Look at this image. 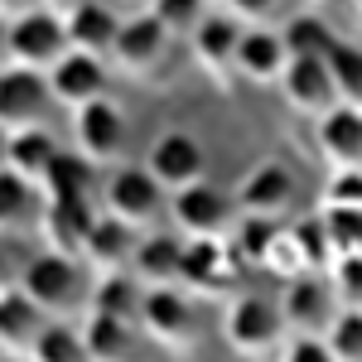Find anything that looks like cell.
I'll use <instances>...</instances> for the list:
<instances>
[{"label":"cell","instance_id":"obj_1","mask_svg":"<svg viewBox=\"0 0 362 362\" xmlns=\"http://www.w3.org/2000/svg\"><path fill=\"white\" fill-rule=\"evenodd\" d=\"M20 290H25L49 319H68L78 305H87V280H83L78 256H63V251H49V247L39 251V256H25V266H20Z\"/></svg>","mask_w":362,"mask_h":362},{"label":"cell","instance_id":"obj_2","mask_svg":"<svg viewBox=\"0 0 362 362\" xmlns=\"http://www.w3.org/2000/svg\"><path fill=\"white\" fill-rule=\"evenodd\" d=\"M136 329L150 343H160L169 353H189L198 338V314H194V295L184 285H150L140 295V314Z\"/></svg>","mask_w":362,"mask_h":362},{"label":"cell","instance_id":"obj_3","mask_svg":"<svg viewBox=\"0 0 362 362\" xmlns=\"http://www.w3.org/2000/svg\"><path fill=\"white\" fill-rule=\"evenodd\" d=\"M280 338H285V319L280 305L266 295H237L223 309V343L237 358H276Z\"/></svg>","mask_w":362,"mask_h":362},{"label":"cell","instance_id":"obj_4","mask_svg":"<svg viewBox=\"0 0 362 362\" xmlns=\"http://www.w3.org/2000/svg\"><path fill=\"white\" fill-rule=\"evenodd\" d=\"M63 54H68V29H63V15L49 5H29L5 29V58L20 63V68L49 73Z\"/></svg>","mask_w":362,"mask_h":362},{"label":"cell","instance_id":"obj_5","mask_svg":"<svg viewBox=\"0 0 362 362\" xmlns=\"http://www.w3.org/2000/svg\"><path fill=\"white\" fill-rule=\"evenodd\" d=\"M68 136H73V150L92 169L116 165V155L126 150V116H121V107H116L112 97H92L83 107H73Z\"/></svg>","mask_w":362,"mask_h":362},{"label":"cell","instance_id":"obj_6","mask_svg":"<svg viewBox=\"0 0 362 362\" xmlns=\"http://www.w3.org/2000/svg\"><path fill=\"white\" fill-rule=\"evenodd\" d=\"M165 203H169V194L155 184V174L145 165L116 169L112 179L102 184V208H107L112 218H121V223H131L136 232L155 227V218L165 213Z\"/></svg>","mask_w":362,"mask_h":362},{"label":"cell","instance_id":"obj_7","mask_svg":"<svg viewBox=\"0 0 362 362\" xmlns=\"http://www.w3.org/2000/svg\"><path fill=\"white\" fill-rule=\"evenodd\" d=\"M169 54H174V34H169L150 10L121 20L116 44H112V58H116V68H121L126 78H155V73L169 63Z\"/></svg>","mask_w":362,"mask_h":362},{"label":"cell","instance_id":"obj_8","mask_svg":"<svg viewBox=\"0 0 362 362\" xmlns=\"http://www.w3.org/2000/svg\"><path fill=\"white\" fill-rule=\"evenodd\" d=\"M145 169L155 174V184L174 194V189H184V184H198L203 174H208V150H203V140L194 131H179V126H169L160 136L150 140V150H145Z\"/></svg>","mask_w":362,"mask_h":362},{"label":"cell","instance_id":"obj_9","mask_svg":"<svg viewBox=\"0 0 362 362\" xmlns=\"http://www.w3.org/2000/svg\"><path fill=\"white\" fill-rule=\"evenodd\" d=\"M237 280V247L223 237H189L179 251V285L208 300V295H223Z\"/></svg>","mask_w":362,"mask_h":362},{"label":"cell","instance_id":"obj_10","mask_svg":"<svg viewBox=\"0 0 362 362\" xmlns=\"http://www.w3.org/2000/svg\"><path fill=\"white\" fill-rule=\"evenodd\" d=\"M237 213H251V218H285L300 198V179L285 160H256V165L242 174L237 184Z\"/></svg>","mask_w":362,"mask_h":362},{"label":"cell","instance_id":"obj_11","mask_svg":"<svg viewBox=\"0 0 362 362\" xmlns=\"http://www.w3.org/2000/svg\"><path fill=\"white\" fill-rule=\"evenodd\" d=\"M165 208H169V218L179 223L184 237H223V227H232L237 198L227 194V189H218V184H208V179H198V184L174 189Z\"/></svg>","mask_w":362,"mask_h":362},{"label":"cell","instance_id":"obj_12","mask_svg":"<svg viewBox=\"0 0 362 362\" xmlns=\"http://www.w3.org/2000/svg\"><path fill=\"white\" fill-rule=\"evenodd\" d=\"M276 305H280V319H285V334H324L338 314V295L329 285V276L300 271V276L285 280V295Z\"/></svg>","mask_w":362,"mask_h":362},{"label":"cell","instance_id":"obj_13","mask_svg":"<svg viewBox=\"0 0 362 362\" xmlns=\"http://www.w3.org/2000/svg\"><path fill=\"white\" fill-rule=\"evenodd\" d=\"M54 107V92H49V78L34 73V68H20V63H5L0 68V126L5 131H20V126H39Z\"/></svg>","mask_w":362,"mask_h":362},{"label":"cell","instance_id":"obj_14","mask_svg":"<svg viewBox=\"0 0 362 362\" xmlns=\"http://www.w3.org/2000/svg\"><path fill=\"white\" fill-rule=\"evenodd\" d=\"M280 87V97H285V107L295 116H324L329 107L338 102V92H334V78H329V63L324 58H290L285 63V73L276 78Z\"/></svg>","mask_w":362,"mask_h":362},{"label":"cell","instance_id":"obj_15","mask_svg":"<svg viewBox=\"0 0 362 362\" xmlns=\"http://www.w3.org/2000/svg\"><path fill=\"white\" fill-rule=\"evenodd\" d=\"M97 223V208L87 194H73V198H44L39 208V232H44V247L49 251H63V256H83V242L87 232Z\"/></svg>","mask_w":362,"mask_h":362},{"label":"cell","instance_id":"obj_16","mask_svg":"<svg viewBox=\"0 0 362 362\" xmlns=\"http://www.w3.org/2000/svg\"><path fill=\"white\" fill-rule=\"evenodd\" d=\"M319 155L334 169H362V107L334 102L324 116H314Z\"/></svg>","mask_w":362,"mask_h":362},{"label":"cell","instance_id":"obj_17","mask_svg":"<svg viewBox=\"0 0 362 362\" xmlns=\"http://www.w3.org/2000/svg\"><path fill=\"white\" fill-rule=\"evenodd\" d=\"M44 78H49L54 102H63V107L73 112V107H83V102H92V97H107V58H92V54L68 49Z\"/></svg>","mask_w":362,"mask_h":362},{"label":"cell","instance_id":"obj_18","mask_svg":"<svg viewBox=\"0 0 362 362\" xmlns=\"http://www.w3.org/2000/svg\"><path fill=\"white\" fill-rule=\"evenodd\" d=\"M242 20H232L227 10H208L194 29H189V39H194V58L203 73H213V78H232V63H237V39H242Z\"/></svg>","mask_w":362,"mask_h":362},{"label":"cell","instance_id":"obj_19","mask_svg":"<svg viewBox=\"0 0 362 362\" xmlns=\"http://www.w3.org/2000/svg\"><path fill=\"white\" fill-rule=\"evenodd\" d=\"M285 63H290V49H285L280 29H266V25H247L242 29L232 73H242V78L256 83V87H271L280 73H285Z\"/></svg>","mask_w":362,"mask_h":362},{"label":"cell","instance_id":"obj_20","mask_svg":"<svg viewBox=\"0 0 362 362\" xmlns=\"http://www.w3.org/2000/svg\"><path fill=\"white\" fill-rule=\"evenodd\" d=\"M63 29H68V49L78 54H92V58H112V44H116V10L107 0H83L63 15Z\"/></svg>","mask_w":362,"mask_h":362},{"label":"cell","instance_id":"obj_21","mask_svg":"<svg viewBox=\"0 0 362 362\" xmlns=\"http://www.w3.org/2000/svg\"><path fill=\"white\" fill-rule=\"evenodd\" d=\"M136 319H116V314H102V309H87L83 324H78V338H83V358L92 362H116L136 353Z\"/></svg>","mask_w":362,"mask_h":362},{"label":"cell","instance_id":"obj_22","mask_svg":"<svg viewBox=\"0 0 362 362\" xmlns=\"http://www.w3.org/2000/svg\"><path fill=\"white\" fill-rule=\"evenodd\" d=\"M44 309L29 300L20 285H10V290H0V353H15V358H29V348H34V338L44 329Z\"/></svg>","mask_w":362,"mask_h":362},{"label":"cell","instance_id":"obj_23","mask_svg":"<svg viewBox=\"0 0 362 362\" xmlns=\"http://www.w3.org/2000/svg\"><path fill=\"white\" fill-rule=\"evenodd\" d=\"M136 237L140 232L131 223H121V218H112V213H97V223H92V232H87L78 261L97 266V271H126V266H131V251H136Z\"/></svg>","mask_w":362,"mask_h":362},{"label":"cell","instance_id":"obj_24","mask_svg":"<svg viewBox=\"0 0 362 362\" xmlns=\"http://www.w3.org/2000/svg\"><path fill=\"white\" fill-rule=\"evenodd\" d=\"M179 251H184V242L169 237V232H140L126 271H131L145 290H150V285H179Z\"/></svg>","mask_w":362,"mask_h":362},{"label":"cell","instance_id":"obj_25","mask_svg":"<svg viewBox=\"0 0 362 362\" xmlns=\"http://www.w3.org/2000/svg\"><path fill=\"white\" fill-rule=\"evenodd\" d=\"M58 145L54 131L39 121V126H20V131H10V145H5V165L15 169V174H25L29 184H39L44 174H49V165L58 160Z\"/></svg>","mask_w":362,"mask_h":362},{"label":"cell","instance_id":"obj_26","mask_svg":"<svg viewBox=\"0 0 362 362\" xmlns=\"http://www.w3.org/2000/svg\"><path fill=\"white\" fill-rule=\"evenodd\" d=\"M44 194L39 184H29L25 174H15L10 165H0V232H20V227L39 223Z\"/></svg>","mask_w":362,"mask_h":362},{"label":"cell","instance_id":"obj_27","mask_svg":"<svg viewBox=\"0 0 362 362\" xmlns=\"http://www.w3.org/2000/svg\"><path fill=\"white\" fill-rule=\"evenodd\" d=\"M140 295H145V285L131 271H102L97 285L87 290V309H102V314H116V319H136Z\"/></svg>","mask_w":362,"mask_h":362},{"label":"cell","instance_id":"obj_28","mask_svg":"<svg viewBox=\"0 0 362 362\" xmlns=\"http://www.w3.org/2000/svg\"><path fill=\"white\" fill-rule=\"evenodd\" d=\"M280 39H285L290 58H324L338 44V34L319 15H295L290 25H280Z\"/></svg>","mask_w":362,"mask_h":362},{"label":"cell","instance_id":"obj_29","mask_svg":"<svg viewBox=\"0 0 362 362\" xmlns=\"http://www.w3.org/2000/svg\"><path fill=\"white\" fill-rule=\"evenodd\" d=\"M324 63H329V78H334L338 102H353V107H362V49H358V44L338 39L334 49L324 54Z\"/></svg>","mask_w":362,"mask_h":362},{"label":"cell","instance_id":"obj_30","mask_svg":"<svg viewBox=\"0 0 362 362\" xmlns=\"http://www.w3.org/2000/svg\"><path fill=\"white\" fill-rule=\"evenodd\" d=\"M87 179H92V165H87L78 150H58V160L49 165V174L39 179V194L44 198H73L87 194Z\"/></svg>","mask_w":362,"mask_h":362},{"label":"cell","instance_id":"obj_31","mask_svg":"<svg viewBox=\"0 0 362 362\" xmlns=\"http://www.w3.org/2000/svg\"><path fill=\"white\" fill-rule=\"evenodd\" d=\"M29 358H39V362H78L83 358L78 324H68V319H44V329H39V338H34Z\"/></svg>","mask_w":362,"mask_h":362},{"label":"cell","instance_id":"obj_32","mask_svg":"<svg viewBox=\"0 0 362 362\" xmlns=\"http://www.w3.org/2000/svg\"><path fill=\"white\" fill-rule=\"evenodd\" d=\"M324 338H329L334 362H362V309L338 305V314H334V324L324 329Z\"/></svg>","mask_w":362,"mask_h":362},{"label":"cell","instance_id":"obj_33","mask_svg":"<svg viewBox=\"0 0 362 362\" xmlns=\"http://www.w3.org/2000/svg\"><path fill=\"white\" fill-rule=\"evenodd\" d=\"M324 232L334 256H362V208H324Z\"/></svg>","mask_w":362,"mask_h":362},{"label":"cell","instance_id":"obj_34","mask_svg":"<svg viewBox=\"0 0 362 362\" xmlns=\"http://www.w3.org/2000/svg\"><path fill=\"white\" fill-rule=\"evenodd\" d=\"M290 237H295V251H300L305 271H329L334 251H329V232H324V218H309V223H290Z\"/></svg>","mask_w":362,"mask_h":362},{"label":"cell","instance_id":"obj_35","mask_svg":"<svg viewBox=\"0 0 362 362\" xmlns=\"http://www.w3.org/2000/svg\"><path fill=\"white\" fill-rule=\"evenodd\" d=\"M150 15L179 39V34H189V29L208 15V5H203V0H150Z\"/></svg>","mask_w":362,"mask_h":362},{"label":"cell","instance_id":"obj_36","mask_svg":"<svg viewBox=\"0 0 362 362\" xmlns=\"http://www.w3.org/2000/svg\"><path fill=\"white\" fill-rule=\"evenodd\" d=\"M329 285H334L338 305L362 309V256H334L329 261Z\"/></svg>","mask_w":362,"mask_h":362},{"label":"cell","instance_id":"obj_37","mask_svg":"<svg viewBox=\"0 0 362 362\" xmlns=\"http://www.w3.org/2000/svg\"><path fill=\"white\" fill-rule=\"evenodd\" d=\"M276 358H290V362H334L329 353V338L324 334H285L276 348Z\"/></svg>","mask_w":362,"mask_h":362},{"label":"cell","instance_id":"obj_38","mask_svg":"<svg viewBox=\"0 0 362 362\" xmlns=\"http://www.w3.org/2000/svg\"><path fill=\"white\" fill-rule=\"evenodd\" d=\"M324 208H362V169H334L324 189Z\"/></svg>","mask_w":362,"mask_h":362},{"label":"cell","instance_id":"obj_39","mask_svg":"<svg viewBox=\"0 0 362 362\" xmlns=\"http://www.w3.org/2000/svg\"><path fill=\"white\" fill-rule=\"evenodd\" d=\"M232 20H242V25H266L271 15L280 10V0H218Z\"/></svg>","mask_w":362,"mask_h":362},{"label":"cell","instance_id":"obj_40","mask_svg":"<svg viewBox=\"0 0 362 362\" xmlns=\"http://www.w3.org/2000/svg\"><path fill=\"white\" fill-rule=\"evenodd\" d=\"M20 266H25V256H15V247H10L5 232H0V290L20 285Z\"/></svg>","mask_w":362,"mask_h":362},{"label":"cell","instance_id":"obj_41","mask_svg":"<svg viewBox=\"0 0 362 362\" xmlns=\"http://www.w3.org/2000/svg\"><path fill=\"white\" fill-rule=\"evenodd\" d=\"M29 5H39V0H0V15H5V20H15V15H25Z\"/></svg>","mask_w":362,"mask_h":362},{"label":"cell","instance_id":"obj_42","mask_svg":"<svg viewBox=\"0 0 362 362\" xmlns=\"http://www.w3.org/2000/svg\"><path fill=\"white\" fill-rule=\"evenodd\" d=\"M39 5H49V10H58V15H68V10L83 5V0H39Z\"/></svg>","mask_w":362,"mask_h":362},{"label":"cell","instance_id":"obj_43","mask_svg":"<svg viewBox=\"0 0 362 362\" xmlns=\"http://www.w3.org/2000/svg\"><path fill=\"white\" fill-rule=\"evenodd\" d=\"M5 145H10V131L0 126V165H5Z\"/></svg>","mask_w":362,"mask_h":362},{"label":"cell","instance_id":"obj_44","mask_svg":"<svg viewBox=\"0 0 362 362\" xmlns=\"http://www.w3.org/2000/svg\"><path fill=\"white\" fill-rule=\"evenodd\" d=\"M5 29H10V20L0 15V54H5Z\"/></svg>","mask_w":362,"mask_h":362},{"label":"cell","instance_id":"obj_45","mask_svg":"<svg viewBox=\"0 0 362 362\" xmlns=\"http://www.w3.org/2000/svg\"><path fill=\"white\" fill-rule=\"evenodd\" d=\"M203 5H218V0H203Z\"/></svg>","mask_w":362,"mask_h":362},{"label":"cell","instance_id":"obj_46","mask_svg":"<svg viewBox=\"0 0 362 362\" xmlns=\"http://www.w3.org/2000/svg\"><path fill=\"white\" fill-rule=\"evenodd\" d=\"M353 5H358V10H362V0H353Z\"/></svg>","mask_w":362,"mask_h":362}]
</instances>
